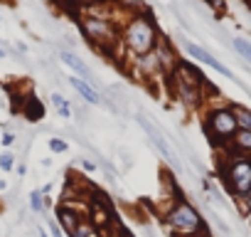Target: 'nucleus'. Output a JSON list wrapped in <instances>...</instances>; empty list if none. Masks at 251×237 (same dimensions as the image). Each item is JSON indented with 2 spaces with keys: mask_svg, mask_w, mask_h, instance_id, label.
Listing matches in <instances>:
<instances>
[{
  "mask_svg": "<svg viewBox=\"0 0 251 237\" xmlns=\"http://www.w3.org/2000/svg\"><path fill=\"white\" fill-rule=\"evenodd\" d=\"M123 40L131 47V52L148 55L155 45V28H153V23H148V18H133L128 23V28H126Z\"/></svg>",
  "mask_w": 251,
  "mask_h": 237,
  "instance_id": "f257e3e1",
  "label": "nucleus"
},
{
  "mask_svg": "<svg viewBox=\"0 0 251 237\" xmlns=\"http://www.w3.org/2000/svg\"><path fill=\"white\" fill-rule=\"evenodd\" d=\"M224 183L229 185V190L234 193V195H246V193H251V161H246V158H231L229 161V166L224 168Z\"/></svg>",
  "mask_w": 251,
  "mask_h": 237,
  "instance_id": "f03ea898",
  "label": "nucleus"
},
{
  "mask_svg": "<svg viewBox=\"0 0 251 237\" xmlns=\"http://www.w3.org/2000/svg\"><path fill=\"white\" fill-rule=\"evenodd\" d=\"M168 222H170V227H173L175 232H182V235H195L197 230H202V217H200V212H197L190 203H185V200H180V203L170 210Z\"/></svg>",
  "mask_w": 251,
  "mask_h": 237,
  "instance_id": "7ed1b4c3",
  "label": "nucleus"
},
{
  "mask_svg": "<svg viewBox=\"0 0 251 237\" xmlns=\"http://www.w3.org/2000/svg\"><path fill=\"white\" fill-rule=\"evenodd\" d=\"M204 129L214 141H229V139H234L239 126H236V116L231 109H217L209 114Z\"/></svg>",
  "mask_w": 251,
  "mask_h": 237,
  "instance_id": "20e7f679",
  "label": "nucleus"
},
{
  "mask_svg": "<svg viewBox=\"0 0 251 237\" xmlns=\"http://www.w3.org/2000/svg\"><path fill=\"white\" fill-rule=\"evenodd\" d=\"M81 28H84L86 37L94 40V42H106V40L113 37L108 23H106V20H99V18H86V20L81 23Z\"/></svg>",
  "mask_w": 251,
  "mask_h": 237,
  "instance_id": "39448f33",
  "label": "nucleus"
},
{
  "mask_svg": "<svg viewBox=\"0 0 251 237\" xmlns=\"http://www.w3.org/2000/svg\"><path fill=\"white\" fill-rule=\"evenodd\" d=\"M185 50H187V55H190V57H195L197 62H204L207 67L217 69L219 74H226V77H231V72H229V69H226V67L219 62V59H214V57H212L207 50H202V47H197V45H192V42H185Z\"/></svg>",
  "mask_w": 251,
  "mask_h": 237,
  "instance_id": "423d86ee",
  "label": "nucleus"
},
{
  "mask_svg": "<svg viewBox=\"0 0 251 237\" xmlns=\"http://www.w3.org/2000/svg\"><path fill=\"white\" fill-rule=\"evenodd\" d=\"M175 77H177V84L190 87V89H200V87L204 84L202 72H197V69H195V67H190V64H180V67H177V72H175Z\"/></svg>",
  "mask_w": 251,
  "mask_h": 237,
  "instance_id": "0eeeda50",
  "label": "nucleus"
},
{
  "mask_svg": "<svg viewBox=\"0 0 251 237\" xmlns=\"http://www.w3.org/2000/svg\"><path fill=\"white\" fill-rule=\"evenodd\" d=\"M138 124H141V126L146 129V134H148V136L153 139V144H155V146H158V148L163 151V156H165V158H168L170 163H175V156H173V151L168 148V144H165L163 134H160V131H158V129H155V126H153L151 121H148V118H143V116H138Z\"/></svg>",
  "mask_w": 251,
  "mask_h": 237,
  "instance_id": "6e6552de",
  "label": "nucleus"
},
{
  "mask_svg": "<svg viewBox=\"0 0 251 237\" xmlns=\"http://www.w3.org/2000/svg\"><path fill=\"white\" fill-rule=\"evenodd\" d=\"M59 57H62V59H64V64H69V67H72V69H74L84 82H91V69H89V67L76 57V55H72L69 50H62V52H59Z\"/></svg>",
  "mask_w": 251,
  "mask_h": 237,
  "instance_id": "1a4fd4ad",
  "label": "nucleus"
},
{
  "mask_svg": "<svg viewBox=\"0 0 251 237\" xmlns=\"http://www.w3.org/2000/svg\"><path fill=\"white\" fill-rule=\"evenodd\" d=\"M96 198H99V200L91 205V222L99 225V227H106V225L111 222V210H108L106 200H101L103 195H96Z\"/></svg>",
  "mask_w": 251,
  "mask_h": 237,
  "instance_id": "9d476101",
  "label": "nucleus"
},
{
  "mask_svg": "<svg viewBox=\"0 0 251 237\" xmlns=\"http://www.w3.org/2000/svg\"><path fill=\"white\" fill-rule=\"evenodd\" d=\"M72 87H74V89H76V91H79V94H81V96H84L89 104H99V101H101V96H99V94L91 89V84H89V82H84V79L74 77V79H72Z\"/></svg>",
  "mask_w": 251,
  "mask_h": 237,
  "instance_id": "9b49d317",
  "label": "nucleus"
},
{
  "mask_svg": "<svg viewBox=\"0 0 251 237\" xmlns=\"http://www.w3.org/2000/svg\"><path fill=\"white\" fill-rule=\"evenodd\" d=\"M59 222H62V227L72 235L76 227H79V222H81V217L74 212V210H69V207H62L59 210Z\"/></svg>",
  "mask_w": 251,
  "mask_h": 237,
  "instance_id": "f8f14e48",
  "label": "nucleus"
},
{
  "mask_svg": "<svg viewBox=\"0 0 251 237\" xmlns=\"http://www.w3.org/2000/svg\"><path fill=\"white\" fill-rule=\"evenodd\" d=\"M25 116L30 118V121H40V118L45 116V109H42V104L35 99V96H30V99H25Z\"/></svg>",
  "mask_w": 251,
  "mask_h": 237,
  "instance_id": "ddd939ff",
  "label": "nucleus"
},
{
  "mask_svg": "<svg viewBox=\"0 0 251 237\" xmlns=\"http://www.w3.org/2000/svg\"><path fill=\"white\" fill-rule=\"evenodd\" d=\"M231 111H234V116H236V126H239L241 131H251V111L244 109V106H234Z\"/></svg>",
  "mask_w": 251,
  "mask_h": 237,
  "instance_id": "4468645a",
  "label": "nucleus"
},
{
  "mask_svg": "<svg viewBox=\"0 0 251 237\" xmlns=\"http://www.w3.org/2000/svg\"><path fill=\"white\" fill-rule=\"evenodd\" d=\"M231 141H234L236 148H241V151H251V131H241V129H239V131L234 134Z\"/></svg>",
  "mask_w": 251,
  "mask_h": 237,
  "instance_id": "2eb2a0df",
  "label": "nucleus"
},
{
  "mask_svg": "<svg viewBox=\"0 0 251 237\" xmlns=\"http://www.w3.org/2000/svg\"><path fill=\"white\" fill-rule=\"evenodd\" d=\"M72 237H99V232H96V227H94L91 222L81 220V222H79V227L72 232Z\"/></svg>",
  "mask_w": 251,
  "mask_h": 237,
  "instance_id": "dca6fc26",
  "label": "nucleus"
},
{
  "mask_svg": "<svg viewBox=\"0 0 251 237\" xmlns=\"http://www.w3.org/2000/svg\"><path fill=\"white\" fill-rule=\"evenodd\" d=\"M234 50H236V52H239L246 62H251V42H249V40L236 37V40H234Z\"/></svg>",
  "mask_w": 251,
  "mask_h": 237,
  "instance_id": "f3484780",
  "label": "nucleus"
},
{
  "mask_svg": "<svg viewBox=\"0 0 251 237\" xmlns=\"http://www.w3.org/2000/svg\"><path fill=\"white\" fill-rule=\"evenodd\" d=\"M52 104H54V109L64 116V118H69L72 116V109H69V104L64 101V96H59V94H52Z\"/></svg>",
  "mask_w": 251,
  "mask_h": 237,
  "instance_id": "a211bd4d",
  "label": "nucleus"
},
{
  "mask_svg": "<svg viewBox=\"0 0 251 237\" xmlns=\"http://www.w3.org/2000/svg\"><path fill=\"white\" fill-rule=\"evenodd\" d=\"M30 205H32V210L35 212H42V195H40V190H32V195H30Z\"/></svg>",
  "mask_w": 251,
  "mask_h": 237,
  "instance_id": "6ab92c4d",
  "label": "nucleus"
},
{
  "mask_svg": "<svg viewBox=\"0 0 251 237\" xmlns=\"http://www.w3.org/2000/svg\"><path fill=\"white\" fill-rule=\"evenodd\" d=\"M50 148H52L54 153H62V151H67V144L59 141V139H52V141H50Z\"/></svg>",
  "mask_w": 251,
  "mask_h": 237,
  "instance_id": "aec40b11",
  "label": "nucleus"
},
{
  "mask_svg": "<svg viewBox=\"0 0 251 237\" xmlns=\"http://www.w3.org/2000/svg\"><path fill=\"white\" fill-rule=\"evenodd\" d=\"M0 168H3V171H10V168H13V156H10V153L0 156Z\"/></svg>",
  "mask_w": 251,
  "mask_h": 237,
  "instance_id": "412c9836",
  "label": "nucleus"
},
{
  "mask_svg": "<svg viewBox=\"0 0 251 237\" xmlns=\"http://www.w3.org/2000/svg\"><path fill=\"white\" fill-rule=\"evenodd\" d=\"M50 230H52V237H62V230L57 222H50Z\"/></svg>",
  "mask_w": 251,
  "mask_h": 237,
  "instance_id": "4be33fe9",
  "label": "nucleus"
},
{
  "mask_svg": "<svg viewBox=\"0 0 251 237\" xmlns=\"http://www.w3.org/2000/svg\"><path fill=\"white\" fill-rule=\"evenodd\" d=\"M13 141H15V136H13V134H5V136H3V144H5V146H10Z\"/></svg>",
  "mask_w": 251,
  "mask_h": 237,
  "instance_id": "5701e85b",
  "label": "nucleus"
},
{
  "mask_svg": "<svg viewBox=\"0 0 251 237\" xmlns=\"http://www.w3.org/2000/svg\"><path fill=\"white\" fill-rule=\"evenodd\" d=\"M62 3H76V0H62Z\"/></svg>",
  "mask_w": 251,
  "mask_h": 237,
  "instance_id": "b1692460",
  "label": "nucleus"
},
{
  "mask_svg": "<svg viewBox=\"0 0 251 237\" xmlns=\"http://www.w3.org/2000/svg\"><path fill=\"white\" fill-rule=\"evenodd\" d=\"M0 188H5V183H3V180H0Z\"/></svg>",
  "mask_w": 251,
  "mask_h": 237,
  "instance_id": "393cba45",
  "label": "nucleus"
},
{
  "mask_svg": "<svg viewBox=\"0 0 251 237\" xmlns=\"http://www.w3.org/2000/svg\"><path fill=\"white\" fill-rule=\"evenodd\" d=\"M40 237H47V235H45V232H40Z\"/></svg>",
  "mask_w": 251,
  "mask_h": 237,
  "instance_id": "a878e982",
  "label": "nucleus"
}]
</instances>
